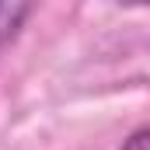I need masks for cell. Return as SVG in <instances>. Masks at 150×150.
Listing matches in <instances>:
<instances>
[{
  "mask_svg": "<svg viewBox=\"0 0 150 150\" xmlns=\"http://www.w3.org/2000/svg\"><path fill=\"white\" fill-rule=\"evenodd\" d=\"M32 14H35V4H0V45L14 42Z\"/></svg>",
  "mask_w": 150,
  "mask_h": 150,
  "instance_id": "1",
  "label": "cell"
},
{
  "mask_svg": "<svg viewBox=\"0 0 150 150\" xmlns=\"http://www.w3.org/2000/svg\"><path fill=\"white\" fill-rule=\"evenodd\" d=\"M122 150H150V126H140L136 133H129V140L122 143Z\"/></svg>",
  "mask_w": 150,
  "mask_h": 150,
  "instance_id": "2",
  "label": "cell"
}]
</instances>
